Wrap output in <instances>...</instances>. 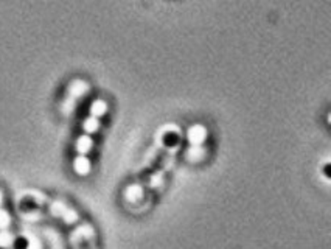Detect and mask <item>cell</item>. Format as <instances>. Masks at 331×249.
<instances>
[{
  "label": "cell",
  "instance_id": "cell-3",
  "mask_svg": "<svg viewBox=\"0 0 331 249\" xmlns=\"http://www.w3.org/2000/svg\"><path fill=\"white\" fill-rule=\"evenodd\" d=\"M28 246H30V241L25 238V237H17L13 241V247L14 249H28Z\"/></svg>",
  "mask_w": 331,
  "mask_h": 249
},
{
  "label": "cell",
  "instance_id": "cell-5",
  "mask_svg": "<svg viewBox=\"0 0 331 249\" xmlns=\"http://www.w3.org/2000/svg\"><path fill=\"white\" fill-rule=\"evenodd\" d=\"M0 249H4V247H0Z\"/></svg>",
  "mask_w": 331,
  "mask_h": 249
},
{
  "label": "cell",
  "instance_id": "cell-4",
  "mask_svg": "<svg viewBox=\"0 0 331 249\" xmlns=\"http://www.w3.org/2000/svg\"><path fill=\"white\" fill-rule=\"evenodd\" d=\"M87 168H89V165H87L86 159H78V161H76V170H78L80 173H86Z\"/></svg>",
  "mask_w": 331,
  "mask_h": 249
},
{
  "label": "cell",
  "instance_id": "cell-1",
  "mask_svg": "<svg viewBox=\"0 0 331 249\" xmlns=\"http://www.w3.org/2000/svg\"><path fill=\"white\" fill-rule=\"evenodd\" d=\"M204 137H206V131H204V128L201 127H194L190 130V140L194 142V143H199L204 140Z\"/></svg>",
  "mask_w": 331,
  "mask_h": 249
},
{
  "label": "cell",
  "instance_id": "cell-2",
  "mask_svg": "<svg viewBox=\"0 0 331 249\" xmlns=\"http://www.w3.org/2000/svg\"><path fill=\"white\" fill-rule=\"evenodd\" d=\"M163 143L171 148V146H174V145L179 143V136H177L176 133H167V134L163 136Z\"/></svg>",
  "mask_w": 331,
  "mask_h": 249
}]
</instances>
